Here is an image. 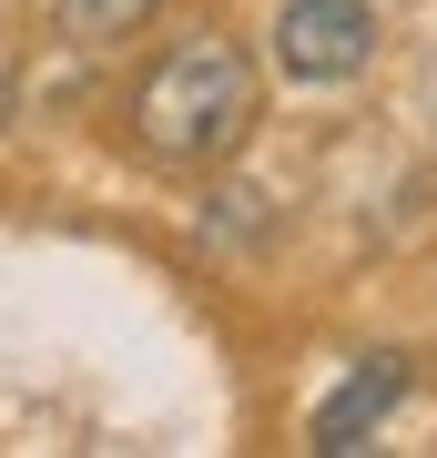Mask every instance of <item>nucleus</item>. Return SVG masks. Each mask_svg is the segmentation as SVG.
<instances>
[{
  "mask_svg": "<svg viewBox=\"0 0 437 458\" xmlns=\"http://www.w3.org/2000/svg\"><path fill=\"white\" fill-rule=\"evenodd\" d=\"M255 113H265V82L244 62V41H224V31L183 41L143 82V102H132V123H143V143L163 164H224L244 132H255Z\"/></svg>",
  "mask_w": 437,
  "mask_h": 458,
  "instance_id": "f257e3e1",
  "label": "nucleus"
},
{
  "mask_svg": "<svg viewBox=\"0 0 437 458\" xmlns=\"http://www.w3.org/2000/svg\"><path fill=\"white\" fill-rule=\"evenodd\" d=\"M376 62V11L366 0H285L275 11V72L285 82H357V72Z\"/></svg>",
  "mask_w": 437,
  "mask_h": 458,
  "instance_id": "f03ea898",
  "label": "nucleus"
},
{
  "mask_svg": "<svg viewBox=\"0 0 437 458\" xmlns=\"http://www.w3.org/2000/svg\"><path fill=\"white\" fill-rule=\"evenodd\" d=\"M397 397H407V367H397V357H366V367H357V377H346V387H336V397L315 408V448H325V458L366 448V428L387 418Z\"/></svg>",
  "mask_w": 437,
  "mask_h": 458,
  "instance_id": "7ed1b4c3",
  "label": "nucleus"
},
{
  "mask_svg": "<svg viewBox=\"0 0 437 458\" xmlns=\"http://www.w3.org/2000/svg\"><path fill=\"white\" fill-rule=\"evenodd\" d=\"M153 11H163V0H62V31L102 51V41H132Z\"/></svg>",
  "mask_w": 437,
  "mask_h": 458,
  "instance_id": "20e7f679",
  "label": "nucleus"
}]
</instances>
